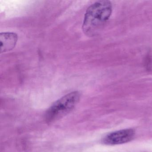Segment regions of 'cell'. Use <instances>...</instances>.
<instances>
[{
    "mask_svg": "<svg viewBox=\"0 0 152 152\" xmlns=\"http://www.w3.org/2000/svg\"><path fill=\"white\" fill-rule=\"evenodd\" d=\"M112 12L111 2L106 0L96 1L86 10L82 29L86 35H96L109 19Z\"/></svg>",
    "mask_w": 152,
    "mask_h": 152,
    "instance_id": "1",
    "label": "cell"
},
{
    "mask_svg": "<svg viewBox=\"0 0 152 152\" xmlns=\"http://www.w3.org/2000/svg\"><path fill=\"white\" fill-rule=\"evenodd\" d=\"M80 98L79 91L66 94L55 102L47 111V121L49 122L59 120L71 112L78 104Z\"/></svg>",
    "mask_w": 152,
    "mask_h": 152,
    "instance_id": "2",
    "label": "cell"
},
{
    "mask_svg": "<svg viewBox=\"0 0 152 152\" xmlns=\"http://www.w3.org/2000/svg\"><path fill=\"white\" fill-rule=\"evenodd\" d=\"M134 135L135 132L132 129L121 130L107 134L102 141L104 144L108 145L124 144L132 140Z\"/></svg>",
    "mask_w": 152,
    "mask_h": 152,
    "instance_id": "3",
    "label": "cell"
},
{
    "mask_svg": "<svg viewBox=\"0 0 152 152\" xmlns=\"http://www.w3.org/2000/svg\"><path fill=\"white\" fill-rule=\"evenodd\" d=\"M18 39L17 34L15 33H1L0 34L1 53H5L13 50L16 45Z\"/></svg>",
    "mask_w": 152,
    "mask_h": 152,
    "instance_id": "4",
    "label": "cell"
}]
</instances>
